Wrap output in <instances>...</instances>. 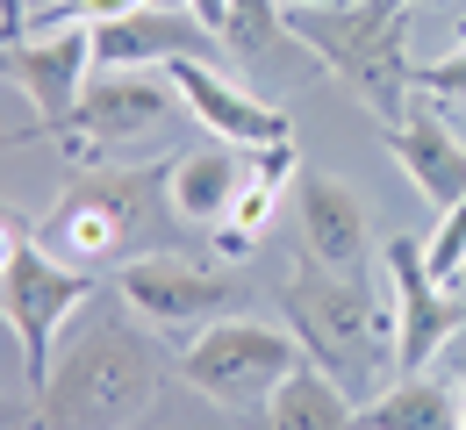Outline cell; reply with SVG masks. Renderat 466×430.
I'll use <instances>...</instances> for the list:
<instances>
[{"instance_id":"cell-14","label":"cell","mask_w":466,"mask_h":430,"mask_svg":"<svg viewBox=\"0 0 466 430\" xmlns=\"http://www.w3.org/2000/svg\"><path fill=\"white\" fill-rule=\"evenodd\" d=\"M244 165H251V151L244 144H208V151H187L166 165V215L173 223H194V230H216L223 215H230L237 186H244Z\"/></svg>"},{"instance_id":"cell-2","label":"cell","mask_w":466,"mask_h":430,"mask_svg":"<svg viewBox=\"0 0 466 430\" xmlns=\"http://www.w3.org/2000/svg\"><path fill=\"white\" fill-rule=\"evenodd\" d=\"M409 7L416 0H351V7L288 0L280 22H288L294 44H309L323 58V72H338L388 129L409 115Z\"/></svg>"},{"instance_id":"cell-4","label":"cell","mask_w":466,"mask_h":430,"mask_svg":"<svg viewBox=\"0 0 466 430\" xmlns=\"http://www.w3.org/2000/svg\"><path fill=\"white\" fill-rule=\"evenodd\" d=\"M301 337L273 330V323H251V315H216L208 330L187 337V359H179V380L201 387L216 409L230 416H266L273 387L301 366Z\"/></svg>"},{"instance_id":"cell-13","label":"cell","mask_w":466,"mask_h":430,"mask_svg":"<svg viewBox=\"0 0 466 430\" xmlns=\"http://www.w3.org/2000/svg\"><path fill=\"white\" fill-rule=\"evenodd\" d=\"M388 136V151H395V165L409 173V186L423 194V201H438V208H452L466 194V144L452 129L438 123L431 108H409L402 123L380 129Z\"/></svg>"},{"instance_id":"cell-22","label":"cell","mask_w":466,"mask_h":430,"mask_svg":"<svg viewBox=\"0 0 466 430\" xmlns=\"http://www.w3.org/2000/svg\"><path fill=\"white\" fill-rule=\"evenodd\" d=\"M129 7H144V0H51L44 15H29V22H44V29H58V22H116V15H129Z\"/></svg>"},{"instance_id":"cell-23","label":"cell","mask_w":466,"mask_h":430,"mask_svg":"<svg viewBox=\"0 0 466 430\" xmlns=\"http://www.w3.org/2000/svg\"><path fill=\"white\" fill-rule=\"evenodd\" d=\"M187 7H194L208 29H223V15H230V0H187Z\"/></svg>"},{"instance_id":"cell-5","label":"cell","mask_w":466,"mask_h":430,"mask_svg":"<svg viewBox=\"0 0 466 430\" xmlns=\"http://www.w3.org/2000/svg\"><path fill=\"white\" fill-rule=\"evenodd\" d=\"M86 295H94V273H86V265L51 258L36 237L15 245L7 273H0V323L22 337V380H29L36 395H44V380H51V366H58L51 337H58V323L86 302Z\"/></svg>"},{"instance_id":"cell-12","label":"cell","mask_w":466,"mask_h":430,"mask_svg":"<svg viewBox=\"0 0 466 430\" xmlns=\"http://www.w3.org/2000/svg\"><path fill=\"white\" fill-rule=\"evenodd\" d=\"M166 79L179 86V101H187V115L201 129H216L223 144H244V151H258V144H288L294 123L280 108H266V101H251V94H237L230 79L216 72L208 58H173L166 65Z\"/></svg>"},{"instance_id":"cell-9","label":"cell","mask_w":466,"mask_h":430,"mask_svg":"<svg viewBox=\"0 0 466 430\" xmlns=\"http://www.w3.org/2000/svg\"><path fill=\"white\" fill-rule=\"evenodd\" d=\"M380 273H388V295H395V366L423 373L445 352V337L466 330V302L445 295V280L431 273L416 237H388L380 245Z\"/></svg>"},{"instance_id":"cell-25","label":"cell","mask_w":466,"mask_h":430,"mask_svg":"<svg viewBox=\"0 0 466 430\" xmlns=\"http://www.w3.org/2000/svg\"><path fill=\"white\" fill-rule=\"evenodd\" d=\"M301 7H351V0H301Z\"/></svg>"},{"instance_id":"cell-19","label":"cell","mask_w":466,"mask_h":430,"mask_svg":"<svg viewBox=\"0 0 466 430\" xmlns=\"http://www.w3.org/2000/svg\"><path fill=\"white\" fill-rule=\"evenodd\" d=\"M273 36H288L280 0H230V15H223V44H230L237 58H258Z\"/></svg>"},{"instance_id":"cell-16","label":"cell","mask_w":466,"mask_h":430,"mask_svg":"<svg viewBox=\"0 0 466 430\" xmlns=\"http://www.w3.org/2000/svg\"><path fill=\"white\" fill-rule=\"evenodd\" d=\"M294 173H301V165H294V136H288V144H258V151H251L230 215L216 223V251H223V258H237V251H251L258 237H266V223H273V208H280V186H288Z\"/></svg>"},{"instance_id":"cell-11","label":"cell","mask_w":466,"mask_h":430,"mask_svg":"<svg viewBox=\"0 0 466 430\" xmlns=\"http://www.w3.org/2000/svg\"><path fill=\"white\" fill-rule=\"evenodd\" d=\"M0 79H15L29 94L36 129H65L79 94H86V79H94V29L86 22H58L36 44H22V36L0 44Z\"/></svg>"},{"instance_id":"cell-10","label":"cell","mask_w":466,"mask_h":430,"mask_svg":"<svg viewBox=\"0 0 466 430\" xmlns=\"http://www.w3.org/2000/svg\"><path fill=\"white\" fill-rule=\"evenodd\" d=\"M223 29H208L187 0H144L116 22H94V65L101 72H144V65H173V58H223Z\"/></svg>"},{"instance_id":"cell-26","label":"cell","mask_w":466,"mask_h":430,"mask_svg":"<svg viewBox=\"0 0 466 430\" xmlns=\"http://www.w3.org/2000/svg\"><path fill=\"white\" fill-rule=\"evenodd\" d=\"M460 44H466V15H460Z\"/></svg>"},{"instance_id":"cell-3","label":"cell","mask_w":466,"mask_h":430,"mask_svg":"<svg viewBox=\"0 0 466 430\" xmlns=\"http://www.w3.org/2000/svg\"><path fill=\"white\" fill-rule=\"evenodd\" d=\"M158 395V359L129 323H94L65 352L44 395H36V430H129Z\"/></svg>"},{"instance_id":"cell-17","label":"cell","mask_w":466,"mask_h":430,"mask_svg":"<svg viewBox=\"0 0 466 430\" xmlns=\"http://www.w3.org/2000/svg\"><path fill=\"white\" fill-rule=\"evenodd\" d=\"M266 430H359V402H351L316 359H301V366L273 387V402H266Z\"/></svg>"},{"instance_id":"cell-15","label":"cell","mask_w":466,"mask_h":430,"mask_svg":"<svg viewBox=\"0 0 466 430\" xmlns=\"http://www.w3.org/2000/svg\"><path fill=\"white\" fill-rule=\"evenodd\" d=\"M294 201H301V245L323 265H359L366 258V208L338 173H294Z\"/></svg>"},{"instance_id":"cell-24","label":"cell","mask_w":466,"mask_h":430,"mask_svg":"<svg viewBox=\"0 0 466 430\" xmlns=\"http://www.w3.org/2000/svg\"><path fill=\"white\" fill-rule=\"evenodd\" d=\"M15 245H22V230H15V223H0V273H7V258H15Z\"/></svg>"},{"instance_id":"cell-18","label":"cell","mask_w":466,"mask_h":430,"mask_svg":"<svg viewBox=\"0 0 466 430\" xmlns=\"http://www.w3.org/2000/svg\"><path fill=\"white\" fill-rule=\"evenodd\" d=\"M359 430H466L460 387H445L431 373H402L395 387H380L373 402H359Z\"/></svg>"},{"instance_id":"cell-7","label":"cell","mask_w":466,"mask_h":430,"mask_svg":"<svg viewBox=\"0 0 466 430\" xmlns=\"http://www.w3.org/2000/svg\"><path fill=\"white\" fill-rule=\"evenodd\" d=\"M166 180V165L158 173H122V180H86L72 186L58 208L44 215V230H36V245L65 258V265H101V258H116L137 230H144V201H151V186Z\"/></svg>"},{"instance_id":"cell-6","label":"cell","mask_w":466,"mask_h":430,"mask_svg":"<svg viewBox=\"0 0 466 430\" xmlns=\"http://www.w3.org/2000/svg\"><path fill=\"white\" fill-rule=\"evenodd\" d=\"M179 86L173 79H144V72H94L72 123L58 136H72L79 158H122V151H144L151 136L179 129Z\"/></svg>"},{"instance_id":"cell-21","label":"cell","mask_w":466,"mask_h":430,"mask_svg":"<svg viewBox=\"0 0 466 430\" xmlns=\"http://www.w3.org/2000/svg\"><path fill=\"white\" fill-rule=\"evenodd\" d=\"M409 94H438V101H466V44L438 65H409Z\"/></svg>"},{"instance_id":"cell-8","label":"cell","mask_w":466,"mask_h":430,"mask_svg":"<svg viewBox=\"0 0 466 430\" xmlns=\"http://www.w3.org/2000/svg\"><path fill=\"white\" fill-rule=\"evenodd\" d=\"M116 295L144 323H158V330H173V337H194V330H208L216 315H237V280L223 273H208V265H194V258H173V251H144V258H129L116 273Z\"/></svg>"},{"instance_id":"cell-27","label":"cell","mask_w":466,"mask_h":430,"mask_svg":"<svg viewBox=\"0 0 466 430\" xmlns=\"http://www.w3.org/2000/svg\"><path fill=\"white\" fill-rule=\"evenodd\" d=\"M460 387H466V380H460Z\"/></svg>"},{"instance_id":"cell-1","label":"cell","mask_w":466,"mask_h":430,"mask_svg":"<svg viewBox=\"0 0 466 430\" xmlns=\"http://www.w3.org/2000/svg\"><path fill=\"white\" fill-rule=\"evenodd\" d=\"M288 315H294L301 352L330 373L351 402L380 395V373L395 366V295L380 302V287L359 265L345 273V265L301 258L288 273Z\"/></svg>"},{"instance_id":"cell-20","label":"cell","mask_w":466,"mask_h":430,"mask_svg":"<svg viewBox=\"0 0 466 430\" xmlns=\"http://www.w3.org/2000/svg\"><path fill=\"white\" fill-rule=\"evenodd\" d=\"M423 258H431L438 280H460V273H466V194L445 208V223H438V237L423 245Z\"/></svg>"}]
</instances>
